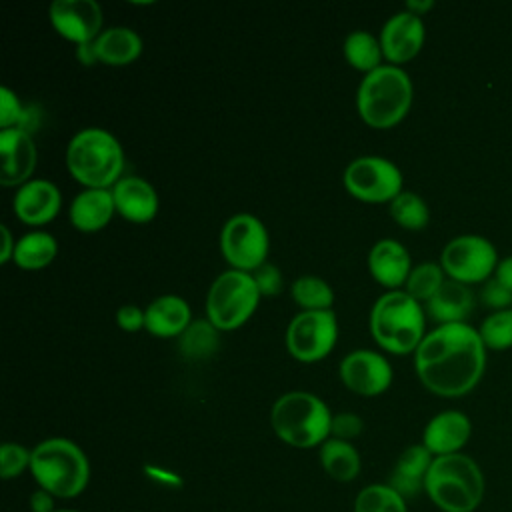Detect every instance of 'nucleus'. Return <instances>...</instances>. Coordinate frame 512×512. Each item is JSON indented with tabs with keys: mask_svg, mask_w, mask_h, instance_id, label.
I'll return each instance as SVG.
<instances>
[{
	"mask_svg": "<svg viewBox=\"0 0 512 512\" xmlns=\"http://www.w3.org/2000/svg\"><path fill=\"white\" fill-rule=\"evenodd\" d=\"M416 376L426 390L444 398L468 394L486 368V346L468 322L440 324L426 332L414 352Z\"/></svg>",
	"mask_w": 512,
	"mask_h": 512,
	"instance_id": "f257e3e1",
	"label": "nucleus"
},
{
	"mask_svg": "<svg viewBox=\"0 0 512 512\" xmlns=\"http://www.w3.org/2000/svg\"><path fill=\"white\" fill-rule=\"evenodd\" d=\"M424 494L440 512H476L486 494V478L480 464L464 452L436 456Z\"/></svg>",
	"mask_w": 512,
	"mask_h": 512,
	"instance_id": "f03ea898",
	"label": "nucleus"
},
{
	"mask_svg": "<svg viewBox=\"0 0 512 512\" xmlns=\"http://www.w3.org/2000/svg\"><path fill=\"white\" fill-rule=\"evenodd\" d=\"M30 474L38 488L58 500H72L80 496L90 482V462L74 440L54 436L32 448Z\"/></svg>",
	"mask_w": 512,
	"mask_h": 512,
	"instance_id": "7ed1b4c3",
	"label": "nucleus"
},
{
	"mask_svg": "<svg viewBox=\"0 0 512 512\" xmlns=\"http://www.w3.org/2000/svg\"><path fill=\"white\" fill-rule=\"evenodd\" d=\"M66 166L82 186L110 190L122 178L124 150L112 132L90 126L70 138Z\"/></svg>",
	"mask_w": 512,
	"mask_h": 512,
	"instance_id": "20e7f679",
	"label": "nucleus"
},
{
	"mask_svg": "<svg viewBox=\"0 0 512 512\" xmlns=\"http://www.w3.org/2000/svg\"><path fill=\"white\" fill-rule=\"evenodd\" d=\"M370 332L386 352H416L426 336V310L408 292L388 290L370 310Z\"/></svg>",
	"mask_w": 512,
	"mask_h": 512,
	"instance_id": "39448f33",
	"label": "nucleus"
},
{
	"mask_svg": "<svg viewBox=\"0 0 512 512\" xmlns=\"http://www.w3.org/2000/svg\"><path fill=\"white\" fill-rule=\"evenodd\" d=\"M412 96L410 76L400 66L382 64L370 74H364L356 92V108L370 128L386 130L408 114Z\"/></svg>",
	"mask_w": 512,
	"mask_h": 512,
	"instance_id": "423d86ee",
	"label": "nucleus"
},
{
	"mask_svg": "<svg viewBox=\"0 0 512 512\" xmlns=\"http://www.w3.org/2000/svg\"><path fill=\"white\" fill-rule=\"evenodd\" d=\"M330 424V408L312 392H286L270 408L274 434L292 448H320L330 438Z\"/></svg>",
	"mask_w": 512,
	"mask_h": 512,
	"instance_id": "0eeeda50",
	"label": "nucleus"
},
{
	"mask_svg": "<svg viewBox=\"0 0 512 512\" xmlns=\"http://www.w3.org/2000/svg\"><path fill=\"white\" fill-rule=\"evenodd\" d=\"M260 292L250 272L226 270L214 278L206 294V318L218 330L242 326L258 308Z\"/></svg>",
	"mask_w": 512,
	"mask_h": 512,
	"instance_id": "6e6552de",
	"label": "nucleus"
},
{
	"mask_svg": "<svg viewBox=\"0 0 512 512\" xmlns=\"http://www.w3.org/2000/svg\"><path fill=\"white\" fill-rule=\"evenodd\" d=\"M498 262L496 246L480 234L456 236L440 254L444 274L462 284H484L496 272Z\"/></svg>",
	"mask_w": 512,
	"mask_h": 512,
	"instance_id": "1a4fd4ad",
	"label": "nucleus"
},
{
	"mask_svg": "<svg viewBox=\"0 0 512 512\" xmlns=\"http://www.w3.org/2000/svg\"><path fill=\"white\" fill-rule=\"evenodd\" d=\"M270 248L266 226L252 214H234L220 232V252L224 260L242 272H254L266 262Z\"/></svg>",
	"mask_w": 512,
	"mask_h": 512,
	"instance_id": "9d476101",
	"label": "nucleus"
},
{
	"mask_svg": "<svg viewBox=\"0 0 512 512\" xmlns=\"http://www.w3.org/2000/svg\"><path fill=\"white\" fill-rule=\"evenodd\" d=\"M344 188L362 202H392L402 192L400 168L382 156H360L342 174Z\"/></svg>",
	"mask_w": 512,
	"mask_h": 512,
	"instance_id": "9b49d317",
	"label": "nucleus"
},
{
	"mask_svg": "<svg viewBox=\"0 0 512 512\" xmlns=\"http://www.w3.org/2000/svg\"><path fill=\"white\" fill-rule=\"evenodd\" d=\"M286 348L300 362L326 358L338 340L334 310H300L286 328Z\"/></svg>",
	"mask_w": 512,
	"mask_h": 512,
	"instance_id": "f8f14e48",
	"label": "nucleus"
},
{
	"mask_svg": "<svg viewBox=\"0 0 512 512\" xmlns=\"http://www.w3.org/2000/svg\"><path fill=\"white\" fill-rule=\"evenodd\" d=\"M342 384L360 396H378L392 384V368L384 354L358 348L340 362Z\"/></svg>",
	"mask_w": 512,
	"mask_h": 512,
	"instance_id": "ddd939ff",
	"label": "nucleus"
},
{
	"mask_svg": "<svg viewBox=\"0 0 512 512\" xmlns=\"http://www.w3.org/2000/svg\"><path fill=\"white\" fill-rule=\"evenodd\" d=\"M48 18L54 30L76 46L94 42L102 32V8L94 0H54Z\"/></svg>",
	"mask_w": 512,
	"mask_h": 512,
	"instance_id": "4468645a",
	"label": "nucleus"
},
{
	"mask_svg": "<svg viewBox=\"0 0 512 512\" xmlns=\"http://www.w3.org/2000/svg\"><path fill=\"white\" fill-rule=\"evenodd\" d=\"M424 38H426V28L422 18L408 10L392 14L384 22L378 36L382 54L392 66L412 60L422 50Z\"/></svg>",
	"mask_w": 512,
	"mask_h": 512,
	"instance_id": "2eb2a0df",
	"label": "nucleus"
},
{
	"mask_svg": "<svg viewBox=\"0 0 512 512\" xmlns=\"http://www.w3.org/2000/svg\"><path fill=\"white\" fill-rule=\"evenodd\" d=\"M0 182L2 186H22L34 174L38 152L32 134L20 128H8L0 132Z\"/></svg>",
	"mask_w": 512,
	"mask_h": 512,
	"instance_id": "dca6fc26",
	"label": "nucleus"
},
{
	"mask_svg": "<svg viewBox=\"0 0 512 512\" xmlns=\"http://www.w3.org/2000/svg\"><path fill=\"white\" fill-rule=\"evenodd\" d=\"M470 436L472 422L462 410H442L426 422L422 430V444L436 458L462 452Z\"/></svg>",
	"mask_w": 512,
	"mask_h": 512,
	"instance_id": "f3484780",
	"label": "nucleus"
},
{
	"mask_svg": "<svg viewBox=\"0 0 512 512\" xmlns=\"http://www.w3.org/2000/svg\"><path fill=\"white\" fill-rule=\"evenodd\" d=\"M60 204L62 196L56 184L42 178H32L22 184L12 200L14 214L28 226H44L54 220Z\"/></svg>",
	"mask_w": 512,
	"mask_h": 512,
	"instance_id": "a211bd4d",
	"label": "nucleus"
},
{
	"mask_svg": "<svg viewBox=\"0 0 512 512\" xmlns=\"http://www.w3.org/2000/svg\"><path fill=\"white\" fill-rule=\"evenodd\" d=\"M116 212L134 224H146L158 214V194L138 176H122L112 188Z\"/></svg>",
	"mask_w": 512,
	"mask_h": 512,
	"instance_id": "6ab92c4d",
	"label": "nucleus"
},
{
	"mask_svg": "<svg viewBox=\"0 0 512 512\" xmlns=\"http://www.w3.org/2000/svg\"><path fill=\"white\" fill-rule=\"evenodd\" d=\"M412 268L408 250L394 238L378 240L368 252V270L384 288L398 290L404 286Z\"/></svg>",
	"mask_w": 512,
	"mask_h": 512,
	"instance_id": "aec40b11",
	"label": "nucleus"
},
{
	"mask_svg": "<svg viewBox=\"0 0 512 512\" xmlns=\"http://www.w3.org/2000/svg\"><path fill=\"white\" fill-rule=\"evenodd\" d=\"M144 312V328L156 338H178L192 322L188 302L176 294H164L154 298Z\"/></svg>",
	"mask_w": 512,
	"mask_h": 512,
	"instance_id": "412c9836",
	"label": "nucleus"
},
{
	"mask_svg": "<svg viewBox=\"0 0 512 512\" xmlns=\"http://www.w3.org/2000/svg\"><path fill=\"white\" fill-rule=\"evenodd\" d=\"M432 460L434 456L424 448L422 442L404 448L394 462L388 484L398 490L406 500L422 494Z\"/></svg>",
	"mask_w": 512,
	"mask_h": 512,
	"instance_id": "4be33fe9",
	"label": "nucleus"
},
{
	"mask_svg": "<svg viewBox=\"0 0 512 512\" xmlns=\"http://www.w3.org/2000/svg\"><path fill=\"white\" fill-rule=\"evenodd\" d=\"M114 196L106 188H84L74 196L68 216L76 230L80 232H98L114 216Z\"/></svg>",
	"mask_w": 512,
	"mask_h": 512,
	"instance_id": "5701e85b",
	"label": "nucleus"
},
{
	"mask_svg": "<svg viewBox=\"0 0 512 512\" xmlns=\"http://www.w3.org/2000/svg\"><path fill=\"white\" fill-rule=\"evenodd\" d=\"M424 310L438 326L466 322L474 310V292L468 284L446 278L438 292L424 304Z\"/></svg>",
	"mask_w": 512,
	"mask_h": 512,
	"instance_id": "b1692460",
	"label": "nucleus"
},
{
	"mask_svg": "<svg viewBox=\"0 0 512 512\" xmlns=\"http://www.w3.org/2000/svg\"><path fill=\"white\" fill-rule=\"evenodd\" d=\"M98 62L106 66H126L142 52V38L126 26H114L100 32L94 40Z\"/></svg>",
	"mask_w": 512,
	"mask_h": 512,
	"instance_id": "393cba45",
	"label": "nucleus"
},
{
	"mask_svg": "<svg viewBox=\"0 0 512 512\" xmlns=\"http://www.w3.org/2000/svg\"><path fill=\"white\" fill-rule=\"evenodd\" d=\"M318 460L326 476L342 484L356 480L362 470V460L356 446L338 438H328L318 448Z\"/></svg>",
	"mask_w": 512,
	"mask_h": 512,
	"instance_id": "a878e982",
	"label": "nucleus"
},
{
	"mask_svg": "<svg viewBox=\"0 0 512 512\" xmlns=\"http://www.w3.org/2000/svg\"><path fill=\"white\" fill-rule=\"evenodd\" d=\"M58 252V244L52 234L42 230H32L16 240L14 248V264L22 270H40L48 266Z\"/></svg>",
	"mask_w": 512,
	"mask_h": 512,
	"instance_id": "bb28decb",
	"label": "nucleus"
},
{
	"mask_svg": "<svg viewBox=\"0 0 512 512\" xmlns=\"http://www.w3.org/2000/svg\"><path fill=\"white\" fill-rule=\"evenodd\" d=\"M218 328L208 318H196L188 324V328L178 336V350L186 360L200 362L210 356L220 346Z\"/></svg>",
	"mask_w": 512,
	"mask_h": 512,
	"instance_id": "cd10ccee",
	"label": "nucleus"
},
{
	"mask_svg": "<svg viewBox=\"0 0 512 512\" xmlns=\"http://www.w3.org/2000/svg\"><path fill=\"white\" fill-rule=\"evenodd\" d=\"M344 58L354 70L370 74L382 66L380 40L366 30H354L344 38Z\"/></svg>",
	"mask_w": 512,
	"mask_h": 512,
	"instance_id": "c85d7f7f",
	"label": "nucleus"
},
{
	"mask_svg": "<svg viewBox=\"0 0 512 512\" xmlns=\"http://www.w3.org/2000/svg\"><path fill=\"white\" fill-rule=\"evenodd\" d=\"M352 512H408V504L388 482H374L358 490Z\"/></svg>",
	"mask_w": 512,
	"mask_h": 512,
	"instance_id": "c756f323",
	"label": "nucleus"
},
{
	"mask_svg": "<svg viewBox=\"0 0 512 512\" xmlns=\"http://www.w3.org/2000/svg\"><path fill=\"white\" fill-rule=\"evenodd\" d=\"M290 294L302 310H332L334 304L330 284L312 274L298 276L290 286Z\"/></svg>",
	"mask_w": 512,
	"mask_h": 512,
	"instance_id": "7c9ffc66",
	"label": "nucleus"
},
{
	"mask_svg": "<svg viewBox=\"0 0 512 512\" xmlns=\"http://www.w3.org/2000/svg\"><path fill=\"white\" fill-rule=\"evenodd\" d=\"M390 216L392 220L406 228V230H422L430 222V210L422 196L410 190H402L392 202H390Z\"/></svg>",
	"mask_w": 512,
	"mask_h": 512,
	"instance_id": "2f4dec72",
	"label": "nucleus"
},
{
	"mask_svg": "<svg viewBox=\"0 0 512 512\" xmlns=\"http://www.w3.org/2000/svg\"><path fill=\"white\" fill-rule=\"evenodd\" d=\"M444 280H446V274L440 264L422 262L412 268V272L404 284V292H408L420 304L422 302L426 304L438 292V288L444 284Z\"/></svg>",
	"mask_w": 512,
	"mask_h": 512,
	"instance_id": "473e14b6",
	"label": "nucleus"
},
{
	"mask_svg": "<svg viewBox=\"0 0 512 512\" xmlns=\"http://www.w3.org/2000/svg\"><path fill=\"white\" fill-rule=\"evenodd\" d=\"M478 334L484 346L490 350L512 348V308L488 314L482 320Z\"/></svg>",
	"mask_w": 512,
	"mask_h": 512,
	"instance_id": "72a5a7b5",
	"label": "nucleus"
},
{
	"mask_svg": "<svg viewBox=\"0 0 512 512\" xmlns=\"http://www.w3.org/2000/svg\"><path fill=\"white\" fill-rule=\"evenodd\" d=\"M32 450L18 442H4L0 446V476L4 480H12L30 472Z\"/></svg>",
	"mask_w": 512,
	"mask_h": 512,
	"instance_id": "f704fd0d",
	"label": "nucleus"
},
{
	"mask_svg": "<svg viewBox=\"0 0 512 512\" xmlns=\"http://www.w3.org/2000/svg\"><path fill=\"white\" fill-rule=\"evenodd\" d=\"M24 110H26V106H22L16 92L2 86L0 88V126H2V130L18 128L24 118Z\"/></svg>",
	"mask_w": 512,
	"mask_h": 512,
	"instance_id": "c9c22d12",
	"label": "nucleus"
},
{
	"mask_svg": "<svg viewBox=\"0 0 512 512\" xmlns=\"http://www.w3.org/2000/svg\"><path fill=\"white\" fill-rule=\"evenodd\" d=\"M250 274L254 278V284L258 288L260 296H278L284 288V278H282L280 268L270 262H264Z\"/></svg>",
	"mask_w": 512,
	"mask_h": 512,
	"instance_id": "e433bc0d",
	"label": "nucleus"
},
{
	"mask_svg": "<svg viewBox=\"0 0 512 512\" xmlns=\"http://www.w3.org/2000/svg\"><path fill=\"white\" fill-rule=\"evenodd\" d=\"M362 430H364V420L358 414H354V412L332 414L330 438L352 442L354 438H358L362 434Z\"/></svg>",
	"mask_w": 512,
	"mask_h": 512,
	"instance_id": "4c0bfd02",
	"label": "nucleus"
},
{
	"mask_svg": "<svg viewBox=\"0 0 512 512\" xmlns=\"http://www.w3.org/2000/svg\"><path fill=\"white\" fill-rule=\"evenodd\" d=\"M480 302L498 312V310H506V308H512V292L500 282L496 280L494 276L490 280H486L480 288Z\"/></svg>",
	"mask_w": 512,
	"mask_h": 512,
	"instance_id": "58836bf2",
	"label": "nucleus"
},
{
	"mask_svg": "<svg viewBox=\"0 0 512 512\" xmlns=\"http://www.w3.org/2000/svg\"><path fill=\"white\" fill-rule=\"evenodd\" d=\"M144 322H146V312L136 304H124L116 312V324L126 332H136L144 328Z\"/></svg>",
	"mask_w": 512,
	"mask_h": 512,
	"instance_id": "ea45409f",
	"label": "nucleus"
},
{
	"mask_svg": "<svg viewBox=\"0 0 512 512\" xmlns=\"http://www.w3.org/2000/svg\"><path fill=\"white\" fill-rule=\"evenodd\" d=\"M56 496H52L50 492L36 488L30 496H28V510L30 512H56Z\"/></svg>",
	"mask_w": 512,
	"mask_h": 512,
	"instance_id": "a19ab883",
	"label": "nucleus"
},
{
	"mask_svg": "<svg viewBox=\"0 0 512 512\" xmlns=\"http://www.w3.org/2000/svg\"><path fill=\"white\" fill-rule=\"evenodd\" d=\"M494 278L500 280V282L512 292V256H506L504 260L498 262L496 272H494Z\"/></svg>",
	"mask_w": 512,
	"mask_h": 512,
	"instance_id": "79ce46f5",
	"label": "nucleus"
},
{
	"mask_svg": "<svg viewBox=\"0 0 512 512\" xmlns=\"http://www.w3.org/2000/svg\"><path fill=\"white\" fill-rule=\"evenodd\" d=\"M0 232H2V252H0V262H2V264H6V262H8V260H12V256H14L16 242H14V238H12V234H10V230H8V226H6V224H2V226H0Z\"/></svg>",
	"mask_w": 512,
	"mask_h": 512,
	"instance_id": "37998d69",
	"label": "nucleus"
},
{
	"mask_svg": "<svg viewBox=\"0 0 512 512\" xmlns=\"http://www.w3.org/2000/svg\"><path fill=\"white\" fill-rule=\"evenodd\" d=\"M76 58L84 66H92L94 62H98V56H96V50H94V42L76 46Z\"/></svg>",
	"mask_w": 512,
	"mask_h": 512,
	"instance_id": "c03bdc74",
	"label": "nucleus"
},
{
	"mask_svg": "<svg viewBox=\"0 0 512 512\" xmlns=\"http://www.w3.org/2000/svg\"><path fill=\"white\" fill-rule=\"evenodd\" d=\"M432 6H434L432 0H408V2H406V10L412 12V14H416V16H420V18H422Z\"/></svg>",
	"mask_w": 512,
	"mask_h": 512,
	"instance_id": "a18cd8bd",
	"label": "nucleus"
},
{
	"mask_svg": "<svg viewBox=\"0 0 512 512\" xmlns=\"http://www.w3.org/2000/svg\"><path fill=\"white\" fill-rule=\"evenodd\" d=\"M56 512H84V510H76V508H58Z\"/></svg>",
	"mask_w": 512,
	"mask_h": 512,
	"instance_id": "49530a36",
	"label": "nucleus"
}]
</instances>
